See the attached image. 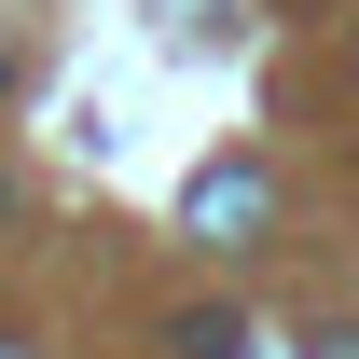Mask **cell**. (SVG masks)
<instances>
[{
  "instance_id": "6da1fadb",
  "label": "cell",
  "mask_w": 359,
  "mask_h": 359,
  "mask_svg": "<svg viewBox=\"0 0 359 359\" xmlns=\"http://www.w3.org/2000/svg\"><path fill=\"white\" fill-rule=\"evenodd\" d=\"M263 166H208L194 180V208H180V235H194V249H249V235H263Z\"/></svg>"
},
{
  "instance_id": "7a4b0ae2",
  "label": "cell",
  "mask_w": 359,
  "mask_h": 359,
  "mask_svg": "<svg viewBox=\"0 0 359 359\" xmlns=\"http://www.w3.org/2000/svg\"><path fill=\"white\" fill-rule=\"evenodd\" d=\"M235 346H249V332H235L222 304H194V318H180V332H166V359H235Z\"/></svg>"
},
{
  "instance_id": "3957f363",
  "label": "cell",
  "mask_w": 359,
  "mask_h": 359,
  "mask_svg": "<svg viewBox=\"0 0 359 359\" xmlns=\"http://www.w3.org/2000/svg\"><path fill=\"white\" fill-rule=\"evenodd\" d=\"M318 359H359V332H318Z\"/></svg>"
},
{
  "instance_id": "277c9868",
  "label": "cell",
  "mask_w": 359,
  "mask_h": 359,
  "mask_svg": "<svg viewBox=\"0 0 359 359\" xmlns=\"http://www.w3.org/2000/svg\"><path fill=\"white\" fill-rule=\"evenodd\" d=\"M0 208H14V180H0Z\"/></svg>"
},
{
  "instance_id": "5b68a950",
  "label": "cell",
  "mask_w": 359,
  "mask_h": 359,
  "mask_svg": "<svg viewBox=\"0 0 359 359\" xmlns=\"http://www.w3.org/2000/svg\"><path fill=\"white\" fill-rule=\"evenodd\" d=\"M0 359H28V346H0Z\"/></svg>"
}]
</instances>
